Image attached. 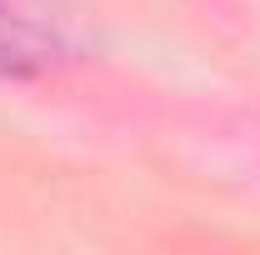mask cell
Returning a JSON list of instances; mask_svg holds the SVG:
<instances>
[{
  "instance_id": "6da1fadb",
  "label": "cell",
  "mask_w": 260,
  "mask_h": 255,
  "mask_svg": "<svg viewBox=\"0 0 260 255\" xmlns=\"http://www.w3.org/2000/svg\"><path fill=\"white\" fill-rule=\"evenodd\" d=\"M70 60V30L45 0H0V75L35 80Z\"/></svg>"
}]
</instances>
